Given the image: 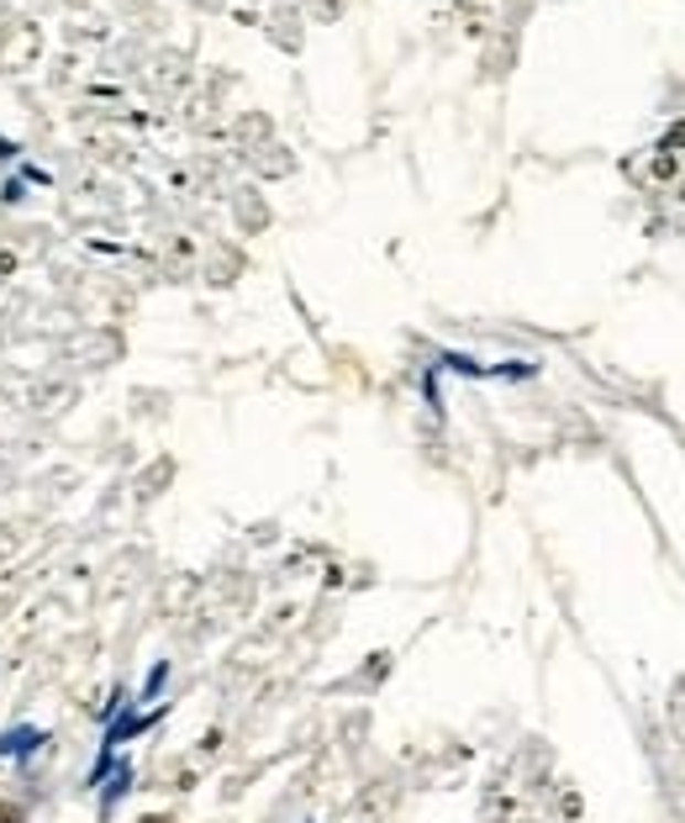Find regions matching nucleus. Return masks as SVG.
Here are the masks:
<instances>
[{
    "mask_svg": "<svg viewBox=\"0 0 685 823\" xmlns=\"http://www.w3.org/2000/svg\"><path fill=\"white\" fill-rule=\"evenodd\" d=\"M32 745H43V728H17V734H6V739H0V750H6V755H26Z\"/></svg>",
    "mask_w": 685,
    "mask_h": 823,
    "instance_id": "f257e3e1",
    "label": "nucleus"
},
{
    "mask_svg": "<svg viewBox=\"0 0 685 823\" xmlns=\"http://www.w3.org/2000/svg\"><path fill=\"white\" fill-rule=\"evenodd\" d=\"M0 823H26L22 808H11V802H0Z\"/></svg>",
    "mask_w": 685,
    "mask_h": 823,
    "instance_id": "f03ea898",
    "label": "nucleus"
},
{
    "mask_svg": "<svg viewBox=\"0 0 685 823\" xmlns=\"http://www.w3.org/2000/svg\"><path fill=\"white\" fill-rule=\"evenodd\" d=\"M142 823H174V819H142Z\"/></svg>",
    "mask_w": 685,
    "mask_h": 823,
    "instance_id": "7ed1b4c3",
    "label": "nucleus"
}]
</instances>
